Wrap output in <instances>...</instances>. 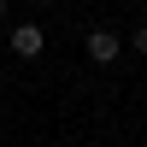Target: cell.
Returning a JSON list of instances; mask_svg holds the SVG:
<instances>
[{"instance_id":"cell-1","label":"cell","mask_w":147,"mask_h":147,"mask_svg":"<svg viewBox=\"0 0 147 147\" xmlns=\"http://www.w3.org/2000/svg\"><path fill=\"white\" fill-rule=\"evenodd\" d=\"M118 53H124V35H118V30H106V24L88 30V59H94V65H112Z\"/></svg>"},{"instance_id":"cell-2","label":"cell","mask_w":147,"mask_h":147,"mask_svg":"<svg viewBox=\"0 0 147 147\" xmlns=\"http://www.w3.org/2000/svg\"><path fill=\"white\" fill-rule=\"evenodd\" d=\"M41 47H47L41 24H12V53L18 59H41Z\"/></svg>"},{"instance_id":"cell-5","label":"cell","mask_w":147,"mask_h":147,"mask_svg":"<svg viewBox=\"0 0 147 147\" xmlns=\"http://www.w3.org/2000/svg\"><path fill=\"white\" fill-rule=\"evenodd\" d=\"M35 6H53V0H35Z\"/></svg>"},{"instance_id":"cell-4","label":"cell","mask_w":147,"mask_h":147,"mask_svg":"<svg viewBox=\"0 0 147 147\" xmlns=\"http://www.w3.org/2000/svg\"><path fill=\"white\" fill-rule=\"evenodd\" d=\"M0 18H6V0H0Z\"/></svg>"},{"instance_id":"cell-3","label":"cell","mask_w":147,"mask_h":147,"mask_svg":"<svg viewBox=\"0 0 147 147\" xmlns=\"http://www.w3.org/2000/svg\"><path fill=\"white\" fill-rule=\"evenodd\" d=\"M129 47H136V53L147 59V24H136V30H129Z\"/></svg>"}]
</instances>
